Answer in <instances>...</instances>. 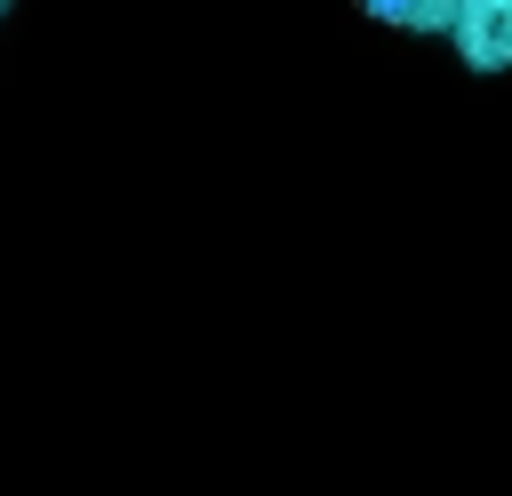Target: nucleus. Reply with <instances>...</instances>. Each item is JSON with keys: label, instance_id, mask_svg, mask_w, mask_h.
I'll list each match as a JSON object with an SVG mask.
<instances>
[{"label": "nucleus", "instance_id": "obj_1", "mask_svg": "<svg viewBox=\"0 0 512 496\" xmlns=\"http://www.w3.org/2000/svg\"><path fill=\"white\" fill-rule=\"evenodd\" d=\"M448 48H456L464 72H480V80L512 72V0H456Z\"/></svg>", "mask_w": 512, "mask_h": 496}, {"label": "nucleus", "instance_id": "obj_2", "mask_svg": "<svg viewBox=\"0 0 512 496\" xmlns=\"http://www.w3.org/2000/svg\"><path fill=\"white\" fill-rule=\"evenodd\" d=\"M360 16H368V24H384V32L448 40V24H456V0H360Z\"/></svg>", "mask_w": 512, "mask_h": 496}, {"label": "nucleus", "instance_id": "obj_3", "mask_svg": "<svg viewBox=\"0 0 512 496\" xmlns=\"http://www.w3.org/2000/svg\"><path fill=\"white\" fill-rule=\"evenodd\" d=\"M0 16H8V0H0Z\"/></svg>", "mask_w": 512, "mask_h": 496}]
</instances>
